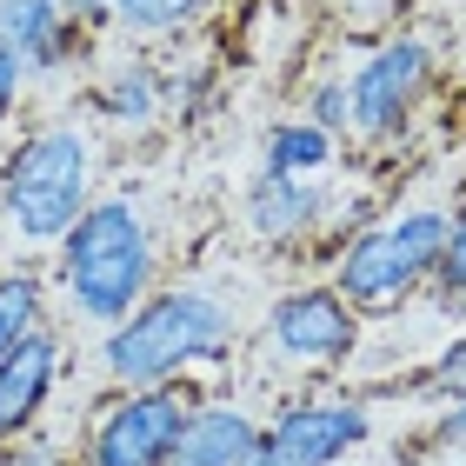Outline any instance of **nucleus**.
I'll list each match as a JSON object with an SVG mask.
<instances>
[{"instance_id":"1","label":"nucleus","mask_w":466,"mask_h":466,"mask_svg":"<svg viewBox=\"0 0 466 466\" xmlns=\"http://www.w3.org/2000/svg\"><path fill=\"white\" fill-rule=\"evenodd\" d=\"M233 340H240L233 307L214 287L180 280V287H154L120 327H107L100 367H107L114 387H174L180 373L227 360Z\"/></svg>"},{"instance_id":"9","label":"nucleus","mask_w":466,"mask_h":466,"mask_svg":"<svg viewBox=\"0 0 466 466\" xmlns=\"http://www.w3.org/2000/svg\"><path fill=\"white\" fill-rule=\"evenodd\" d=\"M247 233L260 247H307L313 233H327V220L340 214V194L320 180H307V174H253L247 187Z\"/></svg>"},{"instance_id":"3","label":"nucleus","mask_w":466,"mask_h":466,"mask_svg":"<svg viewBox=\"0 0 466 466\" xmlns=\"http://www.w3.org/2000/svg\"><path fill=\"white\" fill-rule=\"evenodd\" d=\"M94 207V140L87 127H34L0 167V227L20 247H60Z\"/></svg>"},{"instance_id":"4","label":"nucleus","mask_w":466,"mask_h":466,"mask_svg":"<svg viewBox=\"0 0 466 466\" xmlns=\"http://www.w3.org/2000/svg\"><path fill=\"white\" fill-rule=\"evenodd\" d=\"M440 247H447V214L440 207H407V214L353 227V240L333 260V293L353 313H393L400 300H413L433 280Z\"/></svg>"},{"instance_id":"2","label":"nucleus","mask_w":466,"mask_h":466,"mask_svg":"<svg viewBox=\"0 0 466 466\" xmlns=\"http://www.w3.org/2000/svg\"><path fill=\"white\" fill-rule=\"evenodd\" d=\"M160 280V247L147 227L140 200L127 194H94V207L74 220V233L60 240L54 287L87 327H120Z\"/></svg>"},{"instance_id":"5","label":"nucleus","mask_w":466,"mask_h":466,"mask_svg":"<svg viewBox=\"0 0 466 466\" xmlns=\"http://www.w3.org/2000/svg\"><path fill=\"white\" fill-rule=\"evenodd\" d=\"M440 80V54L427 47L420 34H393L347 74V94H353V114H347V134L360 147H393L400 134L413 127L420 100L433 94Z\"/></svg>"},{"instance_id":"11","label":"nucleus","mask_w":466,"mask_h":466,"mask_svg":"<svg viewBox=\"0 0 466 466\" xmlns=\"http://www.w3.org/2000/svg\"><path fill=\"white\" fill-rule=\"evenodd\" d=\"M60 380V333L40 327L34 340H20V353L0 360V440H27L34 420L47 413Z\"/></svg>"},{"instance_id":"19","label":"nucleus","mask_w":466,"mask_h":466,"mask_svg":"<svg viewBox=\"0 0 466 466\" xmlns=\"http://www.w3.org/2000/svg\"><path fill=\"white\" fill-rule=\"evenodd\" d=\"M20 87H27V67H20V54L0 40V127L14 120V107H20Z\"/></svg>"},{"instance_id":"14","label":"nucleus","mask_w":466,"mask_h":466,"mask_svg":"<svg viewBox=\"0 0 466 466\" xmlns=\"http://www.w3.org/2000/svg\"><path fill=\"white\" fill-rule=\"evenodd\" d=\"M333 154H340V140H333L327 127H313V120H280V127H267V140H260L267 174H320Z\"/></svg>"},{"instance_id":"7","label":"nucleus","mask_w":466,"mask_h":466,"mask_svg":"<svg viewBox=\"0 0 466 466\" xmlns=\"http://www.w3.org/2000/svg\"><path fill=\"white\" fill-rule=\"evenodd\" d=\"M180 420H187L180 387H127L100 407L80 460L87 466H167V453L180 440Z\"/></svg>"},{"instance_id":"20","label":"nucleus","mask_w":466,"mask_h":466,"mask_svg":"<svg viewBox=\"0 0 466 466\" xmlns=\"http://www.w3.org/2000/svg\"><path fill=\"white\" fill-rule=\"evenodd\" d=\"M433 393H447V400L466 393V340H453L447 353L433 360Z\"/></svg>"},{"instance_id":"13","label":"nucleus","mask_w":466,"mask_h":466,"mask_svg":"<svg viewBox=\"0 0 466 466\" xmlns=\"http://www.w3.org/2000/svg\"><path fill=\"white\" fill-rule=\"evenodd\" d=\"M94 114L107 127H120V134H147L167 114V74L154 60H114L94 80Z\"/></svg>"},{"instance_id":"8","label":"nucleus","mask_w":466,"mask_h":466,"mask_svg":"<svg viewBox=\"0 0 466 466\" xmlns=\"http://www.w3.org/2000/svg\"><path fill=\"white\" fill-rule=\"evenodd\" d=\"M260 340L280 367H340L360 347V313L333 287H293L267 307Z\"/></svg>"},{"instance_id":"10","label":"nucleus","mask_w":466,"mask_h":466,"mask_svg":"<svg viewBox=\"0 0 466 466\" xmlns=\"http://www.w3.org/2000/svg\"><path fill=\"white\" fill-rule=\"evenodd\" d=\"M0 40L20 54L27 80H54L87 54V27L60 0H0Z\"/></svg>"},{"instance_id":"16","label":"nucleus","mask_w":466,"mask_h":466,"mask_svg":"<svg viewBox=\"0 0 466 466\" xmlns=\"http://www.w3.org/2000/svg\"><path fill=\"white\" fill-rule=\"evenodd\" d=\"M214 7V0H114V27L120 34H140V40H160V34H180Z\"/></svg>"},{"instance_id":"17","label":"nucleus","mask_w":466,"mask_h":466,"mask_svg":"<svg viewBox=\"0 0 466 466\" xmlns=\"http://www.w3.org/2000/svg\"><path fill=\"white\" fill-rule=\"evenodd\" d=\"M433 300L440 307H466V200L447 214V247H440V267H433Z\"/></svg>"},{"instance_id":"21","label":"nucleus","mask_w":466,"mask_h":466,"mask_svg":"<svg viewBox=\"0 0 466 466\" xmlns=\"http://www.w3.org/2000/svg\"><path fill=\"white\" fill-rule=\"evenodd\" d=\"M60 7H67L87 34H94V27H114V0H60Z\"/></svg>"},{"instance_id":"6","label":"nucleus","mask_w":466,"mask_h":466,"mask_svg":"<svg viewBox=\"0 0 466 466\" xmlns=\"http://www.w3.org/2000/svg\"><path fill=\"white\" fill-rule=\"evenodd\" d=\"M373 413L367 400H293L260 427V447H253L247 466H340L353 447H367Z\"/></svg>"},{"instance_id":"23","label":"nucleus","mask_w":466,"mask_h":466,"mask_svg":"<svg viewBox=\"0 0 466 466\" xmlns=\"http://www.w3.org/2000/svg\"><path fill=\"white\" fill-rule=\"evenodd\" d=\"M460 80H466V74H460Z\"/></svg>"},{"instance_id":"12","label":"nucleus","mask_w":466,"mask_h":466,"mask_svg":"<svg viewBox=\"0 0 466 466\" xmlns=\"http://www.w3.org/2000/svg\"><path fill=\"white\" fill-rule=\"evenodd\" d=\"M253 447H260V420L247 407H233V400H200V407H187L167 466H247Z\"/></svg>"},{"instance_id":"22","label":"nucleus","mask_w":466,"mask_h":466,"mask_svg":"<svg viewBox=\"0 0 466 466\" xmlns=\"http://www.w3.org/2000/svg\"><path fill=\"white\" fill-rule=\"evenodd\" d=\"M440 440H466V393L453 400V413L440 420Z\"/></svg>"},{"instance_id":"18","label":"nucleus","mask_w":466,"mask_h":466,"mask_svg":"<svg viewBox=\"0 0 466 466\" xmlns=\"http://www.w3.org/2000/svg\"><path fill=\"white\" fill-rule=\"evenodd\" d=\"M347 114H353V94H347V80H340V74H327V80H313V87H307V120H313V127H327L333 140L347 134Z\"/></svg>"},{"instance_id":"15","label":"nucleus","mask_w":466,"mask_h":466,"mask_svg":"<svg viewBox=\"0 0 466 466\" xmlns=\"http://www.w3.org/2000/svg\"><path fill=\"white\" fill-rule=\"evenodd\" d=\"M40 327H47V280L27 267L0 273V360L20 353V340H34Z\"/></svg>"}]
</instances>
